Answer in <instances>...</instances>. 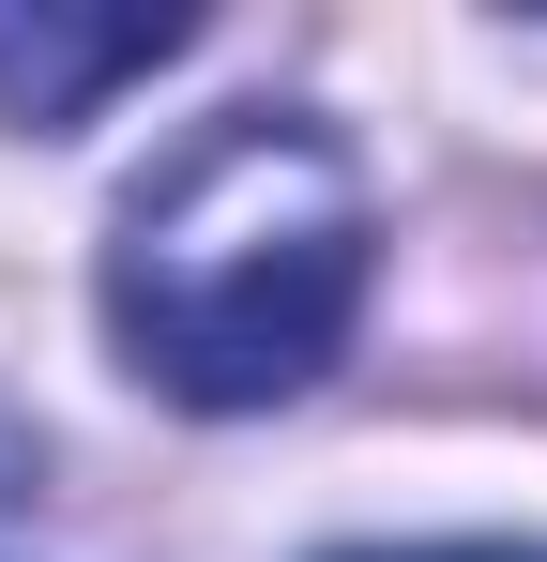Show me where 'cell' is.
<instances>
[{"instance_id":"6da1fadb","label":"cell","mask_w":547,"mask_h":562,"mask_svg":"<svg viewBox=\"0 0 547 562\" xmlns=\"http://www.w3.org/2000/svg\"><path fill=\"white\" fill-rule=\"evenodd\" d=\"M365 244L380 228H365L350 153L320 122H289V106H244V122H213L198 153H168L122 198L107 335L182 411H274L350 350Z\"/></svg>"},{"instance_id":"3957f363","label":"cell","mask_w":547,"mask_h":562,"mask_svg":"<svg viewBox=\"0 0 547 562\" xmlns=\"http://www.w3.org/2000/svg\"><path fill=\"white\" fill-rule=\"evenodd\" d=\"M350 562H533V548H350Z\"/></svg>"},{"instance_id":"7a4b0ae2","label":"cell","mask_w":547,"mask_h":562,"mask_svg":"<svg viewBox=\"0 0 547 562\" xmlns=\"http://www.w3.org/2000/svg\"><path fill=\"white\" fill-rule=\"evenodd\" d=\"M168 46H198V15H0V122H77Z\"/></svg>"}]
</instances>
